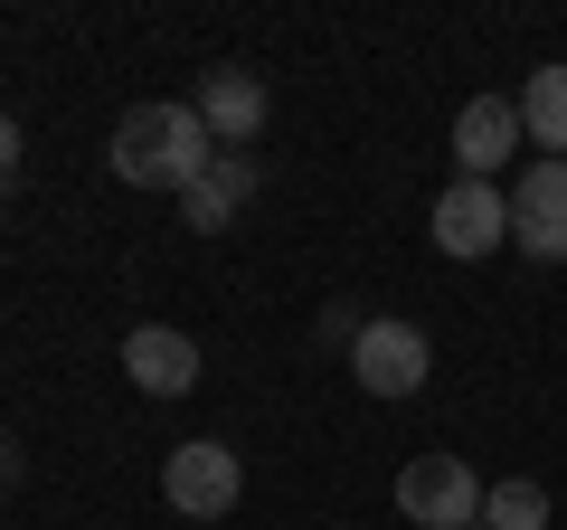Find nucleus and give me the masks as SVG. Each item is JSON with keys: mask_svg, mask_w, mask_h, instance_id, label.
<instances>
[{"mask_svg": "<svg viewBox=\"0 0 567 530\" xmlns=\"http://www.w3.org/2000/svg\"><path fill=\"white\" fill-rule=\"evenodd\" d=\"M104 162H114V181H133V190H171V200H181V190L199 181L208 162H218V143H208L199 104H133V114L114 123Z\"/></svg>", "mask_w": 567, "mask_h": 530, "instance_id": "obj_1", "label": "nucleus"}, {"mask_svg": "<svg viewBox=\"0 0 567 530\" xmlns=\"http://www.w3.org/2000/svg\"><path fill=\"white\" fill-rule=\"evenodd\" d=\"M483 492L492 483H473L464 455H416V465L398 473V511L416 530H473V521H483Z\"/></svg>", "mask_w": 567, "mask_h": 530, "instance_id": "obj_2", "label": "nucleus"}, {"mask_svg": "<svg viewBox=\"0 0 567 530\" xmlns=\"http://www.w3.org/2000/svg\"><path fill=\"white\" fill-rule=\"evenodd\" d=\"M237 492H246V473H237V455H227L218 436H189V446H171V465H162V502L181 511V521H227V511H237Z\"/></svg>", "mask_w": 567, "mask_h": 530, "instance_id": "obj_3", "label": "nucleus"}, {"mask_svg": "<svg viewBox=\"0 0 567 530\" xmlns=\"http://www.w3.org/2000/svg\"><path fill=\"white\" fill-rule=\"evenodd\" d=\"M425 369H435V342H425L416 323H398V313H388V323H369L360 342H350V379H360L369 398H416Z\"/></svg>", "mask_w": 567, "mask_h": 530, "instance_id": "obj_4", "label": "nucleus"}, {"mask_svg": "<svg viewBox=\"0 0 567 530\" xmlns=\"http://www.w3.org/2000/svg\"><path fill=\"white\" fill-rule=\"evenodd\" d=\"M511 246L539 256V265L567 256V162H548V152L511 181Z\"/></svg>", "mask_w": 567, "mask_h": 530, "instance_id": "obj_5", "label": "nucleus"}, {"mask_svg": "<svg viewBox=\"0 0 567 530\" xmlns=\"http://www.w3.org/2000/svg\"><path fill=\"white\" fill-rule=\"evenodd\" d=\"M189 104H199V123H208V143H218V152H246L265 133V114H275V95H265L256 67H208Z\"/></svg>", "mask_w": 567, "mask_h": 530, "instance_id": "obj_6", "label": "nucleus"}, {"mask_svg": "<svg viewBox=\"0 0 567 530\" xmlns=\"http://www.w3.org/2000/svg\"><path fill=\"white\" fill-rule=\"evenodd\" d=\"M435 246H445V256H492V246H511V190L454 181L445 200H435Z\"/></svg>", "mask_w": 567, "mask_h": 530, "instance_id": "obj_7", "label": "nucleus"}, {"mask_svg": "<svg viewBox=\"0 0 567 530\" xmlns=\"http://www.w3.org/2000/svg\"><path fill=\"white\" fill-rule=\"evenodd\" d=\"M520 143L529 133H520V104L511 95H473L464 114H454V162H464V181H492Z\"/></svg>", "mask_w": 567, "mask_h": 530, "instance_id": "obj_8", "label": "nucleus"}, {"mask_svg": "<svg viewBox=\"0 0 567 530\" xmlns=\"http://www.w3.org/2000/svg\"><path fill=\"white\" fill-rule=\"evenodd\" d=\"M123 379L152 388V398H189V388H199V342L171 332V323H142L133 342H123Z\"/></svg>", "mask_w": 567, "mask_h": 530, "instance_id": "obj_9", "label": "nucleus"}, {"mask_svg": "<svg viewBox=\"0 0 567 530\" xmlns=\"http://www.w3.org/2000/svg\"><path fill=\"white\" fill-rule=\"evenodd\" d=\"M246 200H256V162H246V152H218V162L181 190V218L199 227V237H218V227L246 218Z\"/></svg>", "mask_w": 567, "mask_h": 530, "instance_id": "obj_10", "label": "nucleus"}, {"mask_svg": "<svg viewBox=\"0 0 567 530\" xmlns=\"http://www.w3.org/2000/svg\"><path fill=\"white\" fill-rule=\"evenodd\" d=\"M511 104H520V133H529V143H539L548 162H567V67H539Z\"/></svg>", "mask_w": 567, "mask_h": 530, "instance_id": "obj_11", "label": "nucleus"}, {"mask_svg": "<svg viewBox=\"0 0 567 530\" xmlns=\"http://www.w3.org/2000/svg\"><path fill=\"white\" fill-rule=\"evenodd\" d=\"M483 530H548V492L529 483V473L492 483V492H483Z\"/></svg>", "mask_w": 567, "mask_h": 530, "instance_id": "obj_12", "label": "nucleus"}, {"mask_svg": "<svg viewBox=\"0 0 567 530\" xmlns=\"http://www.w3.org/2000/svg\"><path fill=\"white\" fill-rule=\"evenodd\" d=\"M360 332H369V323H360V313H350V304H322V342H341V350H350V342H360Z\"/></svg>", "mask_w": 567, "mask_h": 530, "instance_id": "obj_13", "label": "nucleus"}, {"mask_svg": "<svg viewBox=\"0 0 567 530\" xmlns=\"http://www.w3.org/2000/svg\"><path fill=\"white\" fill-rule=\"evenodd\" d=\"M10 181H20V123L0 114V190H10Z\"/></svg>", "mask_w": 567, "mask_h": 530, "instance_id": "obj_14", "label": "nucleus"}, {"mask_svg": "<svg viewBox=\"0 0 567 530\" xmlns=\"http://www.w3.org/2000/svg\"><path fill=\"white\" fill-rule=\"evenodd\" d=\"M20 473H29V455H20V446H10V436H0V492L20 483Z\"/></svg>", "mask_w": 567, "mask_h": 530, "instance_id": "obj_15", "label": "nucleus"}, {"mask_svg": "<svg viewBox=\"0 0 567 530\" xmlns=\"http://www.w3.org/2000/svg\"><path fill=\"white\" fill-rule=\"evenodd\" d=\"M473 530H483V521H473Z\"/></svg>", "mask_w": 567, "mask_h": 530, "instance_id": "obj_16", "label": "nucleus"}]
</instances>
